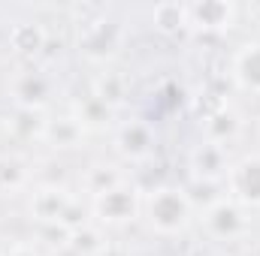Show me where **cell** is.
Masks as SVG:
<instances>
[{
	"label": "cell",
	"mask_w": 260,
	"mask_h": 256,
	"mask_svg": "<svg viewBox=\"0 0 260 256\" xmlns=\"http://www.w3.org/2000/svg\"><path fill=\"white\" fill-rule=\"evenodd\" d=\"M97 256H133V253H130V247H124V244H115V241H109V244H106V247H103Z\"/></svg>",
	"instance_id": "7402d4cb"
},
{
	"label": "cell",
	"mask_w": 260,
	"mask_h": 256,
	"mask_svg": "<svg viewBox=\"0 0 260 256\" xmlns=\"http://www.w3.org/2000/svg\"><path fill=\"white\" fill-rule=\"evenodd\" d=\"M94 97L115 109V106L124 100V81H121L118 75H112V72H103V75L97 78V84H94Z\"/></svg>",
	"instance_id": "44dd1931"
},
{
	"label": "cell",
	"mask_w": 260,
	"mask_h": 256,
	"mask_svg": "<svg viewBox=\"0 0 260 256\" xmlns=\"http://www.w3.org/2000/svg\"><path fill=\"white\" fill-rule=\"evenodd\" d=\"M106 244H109V241H106L103 229L94 226V223H85V226H79V229H73V232L67 235V247L76 256H97Z\"/></svg>",
	"instance_id": "9a60e30c"
},
{
	"label": "cell",
	"mask_w": 260,
	"mask_h": 256,
	"mask_svg": "<svg viewBox=\"0 0 260 256\" xmlns=\"http://www.w3.org/2000/svg\"><path fill=\"white\" fill-rule=\"evenodd\" d=\"M9 130H12V136L15 139H21V142H43V133H46V118H43V112H37V109H15V115H12V121H9Z\"/></svg>",
	"instance_id": "ac0fdd59"
},
{
	"label": "cell",
	"mask_w": 260,
	"mask_h": 256,
	"mask_svg": "<svg viewBox=\"0 0 260 256\" xmlns=\"http://www.w3.org/2000/svg\"><path fill=\"white\" fill-rule=\"evenodd\" d=\"M27 184V169L18 157H0V190H18Z\"/></svg>",
	"instance_id": "ffe728a7"
},
{
	"label": "cell",
	"mask_w": 260,
	"mask_h": 256,
	"mask_svg": "<svg viewBox=\"0 0 260 256\" xmlns=\"http://www.w3.org/2000/svg\"><path fill=\"white\" fill-rule=\"evenodd\" d=\"M9 49L18 58H37L46 49V27L37 21H18L9 27Z\"/></svg>",
	"instance_id": "4fadbf2b"
},
{
	"label": "cell",
	"mask_w": 260,
	"mask_h": 256,
	"mask_svg": "<svg viewBox=\"0 0 260 256\" xmlns=\"http://www.w3.org/2000/svg\"><path fill=\"white\" fill-rule=\"evenodd\" d=\"M82 184H85V190L91 193V199H94V196H100V193H106V190H112V187H118V184H124V178H121V172H118L115 166L97 163V166H91V169L85 172Z\"/></svg>",
	"instance_id": "d6986e66"
},
{
	"label": "cell",
	"mask_w": 260,
	"mask_h": 256,
	"mask_svg": "<svg viewBox=\"0 0 260 256\" xmlns=\"http://www.w3.org/2000/svg\"><path fill=\"white\" fill-rule=\"evenodd\" d=\"M6 91H9V97H12V103L18 109H37V112H43V106L52 97V81L40 69H21V72H15L9 78Z\"/></svg>",
	"instance_id": "8992f818"
},
{
	"label": "cell",
	"mask_w": 260,
	"mask_h": 256,
	"mask_svg": "<svg viewBox=\"0 0 260 256\" xmlns=\"http://www.w3.org/2000/svg\"><path fill=\"white\" fill-rule=\"evenodd\" d=\"M230 69H233V81L242 91L260 97V42H245L233 55V66Z\"/></svg>",
	"instance_id": "8fae6325"
},
{
	"label": "cell",
	"mask_w": 260,
	"mask_h": 256,
	"mask_svg": "<svg viewBox=\"0 0 260 256\" xmlns=\"http://www.w3.org/2000/svg\"><path fill=\"white\" fill-rule=\"evenodd\" d=\"M236 3L230 0H200L188 6V27L203 30V33H221L236 24Z\"/></svg>",
	"instance_id": "52a82bcc"
},
{
	"label": "cell",
	"mask_w": 260,
	"mask_h": 256,
	"mask_svg": "<svg viewBox=\"0 0 260 256\" xmlns=\"http://www.w3.org/2000/svg\"><path fill=\"white\" fill-rule=\"evenodd\" d=\"M191 169H194L197 181H218L230 169L227 148L224 145H212V142L197 145L194 151H191Z\"/></svg>",
	"instance_id": "9c48e42d"
},
{
	"label": "cell",
	"mask_w": 260,
	"mask_h": 256,
	"mask_svg": "<svg viewBox=\"0 0 260 256\" xmlns=\"http://www.w3.org/2000/svg\"><path fill=\"white\" fill-rule=\"evenodd\" d=\"M203 226L215 241H239L251 232V220L245 214L242 205H236L233 199H221L212 208L203 211Z\"/></svg>",
	"instance_id": "3957f363"
},
{
	"label": "cell",
	"mask_w": 260,
	"mask_h": 256,
	"mask_svg": "<svg viewBox=\"0 0 260 256\" xmlns=\"http://www.w3.org/2000/svg\"><path fill=\"white\" fill-rule=\"evenodd\" d=\"M227 193L236 205L248 208H260V154L242 157L239 163H233L227 169Z\"/></svg>",
	"instance_id": "277c9868"
},
{
	"label": "cell",
	"mask_w": 260,
	"mask_h": 256,
	"mask_svg": "<svg viewBox=\"0 0 260 256\" xmlns=\"http://www.w3.org/2000/svg\"><path fill=\"white\" fill-rule=\"evenodd\" d=\"M203 133H206V142L227 148V142H233V139L242 133V118H239V112L221 106V109H215L212 115H206Z\"/></svg>",
	"instance_id": "5bb4252c"
},
{
	"label": "cell",
	"mask_w": 260,
	"mask_h": 256,
	"mask_svg": "<svg viewBox=\"0 0 260 256\" xmlns=\"http://www.w3.org/2000/svg\"><path fill=\"white\" fill-rule=\"evenodd\" d=\"M88 130L82 127L73 115H61V118H52L46 121V133H43V142L55 151H73L82 145Z\"/></svg>",
	"instance_id": "7c38bea8"
},
{
	"label": "cell",
	"mask_w": 260,
	"mask_h": 256,
	"mask_svg": "<svg viewBox=\"0 0 260 256\" xmlns=\"http://www.w3.org/2000/svg\"><path fill=\"white\" fill-rule=\"evenodd\" d=\"M73 193L58 184H40L30 193V217L43 226H61L67 211L73 208Z\"/></svg>",
	"instance_id": "5b68a950"
},
{
	"label": "cell",
	"mask_w": 260,
	"mask_h": 256,
	"mask_svg": "<svg viewBox=\"0 0 260 256\" xmlns=\"http://www.w3.org/2000/svg\"><path fill=\"white\" fill-rule=\"evenodd\" d=\"M73 118H76L85 130H103L112 121V106H106L103 100H97V97L91 94V97H85L82 103H76Z\"/></svg>",
	"instance_id": "e0dca14e"
},
{
	"label": "cell",
	"mask_w": 260,
	"mask_h": 256,
	"mask_svg": "<svg viewBox=\"0 0 260 256\" xmlns=\"http://www.w3.org/2000/svg\"><path fill=\"white\" fill-rule=\"evenodd\" d=\"M3 256H40V253H37L30 244H15V247H9Z\"/></svg>",
	"instance_id": "603a6c76"
},
{
	"label": "cell",
	"mask_w": 260,
	"mask_h": 256,
	"mask_svg": "<svg viewBox=\"0 0 260 256\" xmlns=\"http://www.w3.org/2000/svg\"><path fill=\"white\" fill-rule=\"evenodd\" d=\"M115 145L127 160H145L154 151V130L145 121H127L115 133Z\"/></svg>",
	"instance_id": "30bf717a"
},
{
	"label": "cell",
	"mask_w": 260,
	"mask_h": 256,
	"mask_svg": "<svg viewBox=\"0 0 260 256\" xmlns=\"http://www.w3.org/2000/svg\"><path fill=\"white\" fill-rule=\"evenodd\" d=\"M142 208H145L148 229L160 238H176V235L188 232V226L194 220V205L188 199V190L170 187V184L154 187L145 196Z\"/></svg>",
	"instance_id": "6da1fadb"
},
{
	"label": "cell",
	"mask_w": 260,
	"mask_h": 256,
	"mask_svg": "<svg viewBox=\"0 0 260 256\" xmlns=\"http://www.w3.org/2000/svg\"><path fill=\"white\" fill-rule=\"evenodd\" d=\"M151 21L160 33H179L188 27V3H173V0L157 3L151 9Z\"/></svg>",
	"instance_id": "2e32d148"
},
{
	"label": "cell",
	"mask_w": 260,
	"mask_h": 256,
	"mask_svg": "<svg viewBox=\"0 0 260 256\" xmlns=\"http://www.w3.org/2000/svg\"><path fill=\"white\" fill-rule=\"evenodd\" d=\"M121 46V30L115 21H106V18H97L94 24L82 27V36H79V49L88 61H106L118 52Z\"/></svg>",
	"instance_id": "ba28073f"
},
{
	"label": "cell",
	"mask_w": 260,
	"mask_h": 256,
	"mask_svg": "<svg viewBox=\"0 0 260 256\" xmlns=\"http://www.w3.org/2000/svg\"><path fill=\"white\" fill-rule=\"evenodd\" d=\"M139 211H142V196L127 181L94 196V202H91V214H94L97 226H124L139 217Z\"/></svg>",
	"instance_id": "7a4b0ae2"
}]
</instances>
